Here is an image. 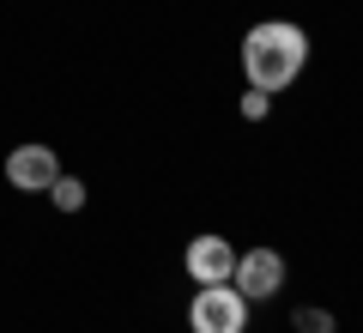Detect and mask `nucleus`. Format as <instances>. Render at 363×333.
<instances>
[{
    "mask_svg": "<svg viewBox=\"0 0 363 333\" xmlns=\"http://www.w3.org/2000/svg\"><path fill=\"white\" fill-rule=\"evenodd\" d=\"M309 61V31L291 18H260L242 37V73L255 91H285Z\"/></svg>",
    "mask_w": 363,
    "mask_h": 333,
    "instance_id": "obj_1",
    "label": "nucleus"
},
{
    "mask_svg": "<svg viewBox=\"0 0 363 333\" xmlns=\"http://www.w3.org/2000/svg\"><path fill=\"white\" fill-rule=\"evenodd\" d=\"M188 327L194 333H242L248 327V297L236 291L230 279L224 285H200L194 303H188Z\"/></svg>",
    "mask_w": 363,
    "mask_h": 333,
    "instance_id": "obj_2",
    "label": "nucleus"
},
{
    "mask_svg": "<svg viewBox=\"0 0 363 333\" xmlns=\"http://www.w3.org/2000/svg\"><path fill=\"white\" fill-rule=\"evenodd\" d=\"M230 285L248 297V303H260V297H279V291H285V255H279V249H248V255H236Z\"/></svg>",
    "mask_w": 363,
    "mask_h": 333,
    "instance_id": "obj_3",
    "label": "nucleus"
},
{
    "mask_svg": "<svg viewBox=\"0 0 363 333\" xmlns=\"http://www.w3.org/2000/svg\"><path fill=\"white\" fill-rule=\"evenodd\" d=\"M55 176H61V158H55V146H13V158H6V182L25 194H49Z\"/></svg>",
    "mask_w": 363,
    "mask_h": 333,
    "instance_id": "obj_4",
    "label": "nucleus"
},
{
    "mask_svg": "<svg viewBox=\"0 0 363 333\" xmlns=\"http://www.w3.org/2000/svg\"><path fill=\"white\" fill-rule=\"evenodd\" d=\"M182 267H188V279H194V285H224L236 273V249L224 243V236H194L188 255H182Z\"/></svg>",
    "mask_w": 363,
    "mask_h": 333,
    "instance_id": "obj_5",
    "label": "nucleus"
},
{
    "mask_svg": "<svg viewBox=\"0 0 363 333\" xmlns=\"http://www.w3.org/2000/svg\"><path fill=\"white\" fill-rule=\"evenodd\" d=\"M49 200L61 206V212H79V206H85V182H79V176H55Z\"/></svg>",
    "mask_w": 363,
    "mask_h": 333,
    "instance_id": "obj_6",
    "label": "nucleus"
},
{
    "mask_svg": "<svg viewBox=\"0 0 363 333\" xmlns=\"http://www.w3.org/2000/svg\"><path fill=\"white\" fill-rule=\"evenodd\" d=\"M291 327H297V333H333V315H327V309H297Z\"/></svg>",
    "mask_w": 363,
    "mask_h": 333,
    "instance_id": "obj_7",
    "label": "nucleus"
},
{
    "mask_svg": "<svg viewBox=\"0 0 363 333\" xmlns=\"http://www.w3.org/2000/svg\"><path fill=\"white\" fill-rule=\"evenodd\" d=\"M267 109H272V91H255V85H248V91H242V116H248V121H267Z\"/></svg>",
    "mask_w": 363,
    "mask_h": 333,
    "instance_id": "obj_8",
    "label": "nucleus"
}]
</instances>
